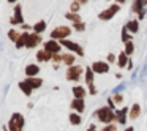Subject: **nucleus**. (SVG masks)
Returning <instances> with one entry per match:
<instances>
[{
    "mask_svg": "<svg viewBox=\"0 0 147 131\" xmlns=\"http://www.w3.org/2000/svg\"><path fill=\"white\" fill-rule=\"evenodd\" d=\"M93 117H95L98 122H101L103 125L114 123L115 122V111L111 109L109 106H103V107L96 109V111L93 112Z\"/></svg>",
    "mask_w": 147,
    "mask_h": 131,
    "instance_id": "nucleus-1",
    "label": "nucleus"
},
{
    "mask_svg": "<svg viewBox=\"0 0 147 131\" xmlns=\"http://www.w3.org/2000/svg\"><path fill=\"white\" fill-rule=\"evenodd\" d=\"M84 73H86V70H84L81 65H76V63H74V65H71V67L67 68L65 77H67V81H71V82H78Z\"/></svg>",
    "mask_w": 147,
    "mask_h": 131,
    "instance_id": "nucleus-2",
    "label": "nucleus"
},
{
    "mask_svg": "<svg viewBox=\"0 0 147 131\" xmlns=\"http://www.w3.org/2000/svg\"><path fill=\"white\" fill-rule=\"evenodd\" d=\"M60 44H62V48H65L67 51L73 52V54H78L79 57H84V48L79 44V43L65 38V40H60Z\"/></svg>",
    "mask_w": 147,
    "mask_h": 131,
    "instance_id": "nucleus-3",
    "label": "nucleus"
},
{
    "mask_svg": "<svg viewBox=\"0 0 147 131\" xmlns=\"http://www.w3.org/2000/svg\"><path fill=\"white\" fill-rule=\"evenodd\" d=\"M120 11V5L119 3H112L111 7L105 8L103 11L98 13V19L100 21H111L114 16H117V13Z\"/></svg>",
    "mask_w": 147,
    "mask_h": 131,
    "instance_id": "nucleus-4",
    "label": "nucleus"
},
{
    "mask_svg": "<svg viewBox=\"0 0 147 131\" xmlns=\"http://www.w3.org/2000/svg\"><path fill=\"white\" fill-rule=\"evenodd\" d=\"M71 27H68V26H59V27H55L54 30L51 32V40H57V41H60V40H65V38H68V36L71 35Z\"/></svg>",
    "mask_w": 147,
    "mask_h": 131,
    "instance_id": "nucleus-5",
    "label": "nucleus"
},
{
    "mask_svg": "<svg viewBox=\"0 0 147 131\" xmlns=\"http://www.w3.org/2000/svg\"><path fill=\"white\" fill-rule=\"evenodd\" d=\"M92 70L95 74H106V73H109L111 67H109V63L105 60H96L92 63Z\"/></svg>",
    "mask_w": 147,
    "mask_h": 131,
    "instance_id": "nucleus-6",
    "label": "nucleus"
},
{
    "mask_svg": "<svg viewBox=\"0 0 147 131\" xmlns=\"http://www.w3.org/2000/svg\"><path fill=\"white\" fill-rule=\"evenodd\" d=\"M24 123H26V120H24L22 114L14 112V114L11 115L10 122H8V128H10V130H13V128H24Z\"/></svg>",
    "mask_w": 147,
    "mask_h": 131,
    "instance_id": "nucleus-7",
    "label": "nucleus"
},
{
    "mask_svg": "<svg viewBox=\"0 0 147 131\" xmlns=\"http://www.w3.org/2000/svg\"><path fill=\"white\" fill-rule=\"evenodd\" d=\"M128 112H130V107H128V106L120 107V109H115V122H117L119 125H127Z\"/></svg>",
    "mask_w": 147,
    "mask_h": 131,
    "instance_id": "nucleus-8",
    "label": "nucleus"
},
{
    "mask_svg": "<svg viewBox=\"0 0 147 131\" xmlns=\"http://www.w3.org/2000/svg\"><path fill=\"white\" fill-rule=\"evenodd\" d=\"M62 44L57 40H49V41H45V51L51 52V54H60Z\"/></svg>",
    "mask_w": 147,
    "mask_h": 131,
    "instance_id": "nucleus-9",
    "label": "nucleus"
},
{
    "mask_svg": "<svg viewBox=\"0 0 147 131\" xmlns=\"http://www.w3.org/2000/svg\"><path fill=\"white\" fill-rule=\"evenodd\" d=\"M10 22L13 24V26H22V24H24L22 8H21V5H19V3H18L16 7H14V16L10 19Z\"/></svg>",
    "mask_w": 147,
    "mask_h": 131,
    "instance_id": "nucleus-10",
    "label": "nucleus"
},
{
    "mask_svg": "<svg viewBox=\"0 0 147 131\" xmlns=\"http://www.w3.org/2000/svg\"><path fill=\"white\" fill-rule=\"evenodd\" d=\"M70 106L74 112H79V114H82L86 111V101H84V98H73Z\"/></svg>",
    "mask_w": 147,
    "mask_h": 131,
    "instance_id": "nucleus-11",
    "label": "nucleus"
},
{
    "mask_svg": "<svg viewBox=\"0 0 147 131\" xmlns=\"http://www.w3.org/2000/svg\"><path fill=\"white\" fill-rule=\"evenodd\" d=\"M43 40H41V35L40 33H30L29 35V40H27V44H26V48H29V49H33L35 46H38L40 43H41Z\"/></svg>",
    "mask_w": 147,
    "mask_h": 131,
    "instance_id": "nucleus-12",
    "label": "nucleus"
},
{
    "mask_svg": "<svg viewBox=\"0 0 147 131\" xmlns=\"http://www.w3.org/2000/svg\"><path fill=\"white\" fill-rule=\"evenodd\" d=\"M141 112H142L141 106L138 104V103H134V104H131V107H130V112H128V118H130V120H136V118L141 117Z\"/></svg>",
    "mask_w": 147,
    "mask_h": 131,
    "instance_id": "nucleus-13",
    "label": "nucleus"
},
{
    "mask_svg": "<svg viewBox=\"0 0 147 131\" xmlns=\"http://www.w3.org/2000/svg\"><path fill=\"white\" fill-rule=\"evenodd\" d=\"M144 8H147V0H133V3H131V13L138 14Z\"/></svg>",
    "mask_w": 147,
    "mask_h": 131,
    "instance_id": "nucleus-14",
    "label": "nucleus"
},
{
    "mask_svg": "<svg viewBox=\"0 0 147 131\" xmlns=\"http://www.w3.org/2000/svg\"><path fill=\"white\" fill-rule=\"evenodd\" d=\"M125 27H127V30L131 33V35H134V33L139 32V19H130L127 24H125Z\"/></svg>",
    "mask_w": 147,
    "mask_h": 131,
    "instance_id": "nucleus-15",
    "label": "nucleus"
},
{
    "mask_svg": "<svg viewBox=\"0 0 147 131\" xmlns=\"http://www.w3.org/2000/svg\"><path fill=\"white\" fill-rule=\"evenodd\" d=\"M71 92H73L74 98H86L89 90H86V87H82V85H74L73 89H71Z\"/></svg>",
    "mask_w": 147,
    "mask_h": 131,
    "instance_id": "nucleus-16",
    "label": "nucleus"
},
{
    "mask_svg": "<svg viewBox=\"0 0 147 131\" xmlns=\"http://www.w3.org/2000/svg\"><path fill=\"white\" fill-rule=\"evenodd\" d=\"M128 62H130V57H128V55L125 54L123 51H122L120 54L117 55V62H115V63H117V67H119V68H122V70H123V68H127Z\"/></svg>",
    "mask_w": 147,
    "mask_h": 131,
    "instance_id": "nucleus-17",
    "label": "nucleus"
},
{
    "mask_svg": "<svg viewBox=\"0 0 147 131\" xmlns=\"http://www.w3.org/2000/svg\"><path fill=\"white\" fill-rule=\"evenodd\" d=\"M38 73H40V67H38V65L30 63V65H27V67H26V76L27 77H35V76H38Z\"/></svg>",
    "mask_w": 147,
    "mask_h": 131,
    "instance_id": "nucleus-18",
    "label": "nucleus"
},
{
    "mask_svg": "<svg viewBox=\"0 0 147 131\" xmlns=\"http://www.w3.org/2000/svg\"><path fill=\"white\" fill-rule=\"evenodd\" d=\"M84 79H86V84H87V85H92V84L95 82V73H93L92 67H87V68H86Z\"/></svg>",
    "mask_w": 147,
    "mask_h": 131,
    "instance_id": "nucleus-19",
    "label": "nucleus"
},
{
    "mask_svg": "<svg viewBox=\"0 0 147 131\" xmlns=\"http://www.w3.org/2000/svg\"><path fill=\"white\" fill-rule=\"evenodd\" d=\"M29 35H30L29 32H22V33H21L19 40H18V41L14 43V46H16V49H22V48H26V44H27V40H29Z\"/></svg>",
    "mask_w": 147,
    "mask_h": 131,
    "instance_id": "nucleus-20",
    "label": "nucleus"
},
{
    "mask_svg": "<svg viewBox=\"0 0 147 131\" xmlns=\"http://www.w3.org/2000/svg\"><path fill=\"white\" fill-rule=\"evenodd\" d=\"M52 55L54 54H51V52H48V51H38L36 52V60L38 62H51L52 60Z\"/></svg>",
    "mask_w": 147,
    "mask_h": 131,
    "instance_id": "nucleus-21",
    "label": "nucleus"
},
{
    "mask_svg": "<svg viewBox=\"0 0 147 131\" xmlns=\"http://www.w3.org/2000/svg\"><path fill=\"white\" fill-rule=\"evenodd\" d=\"M62 62H63L67 67H71V65H74V62H76V55H74L73 52H70V54H62Z\"/></svg>",
    "mask_w": 147,
    "mask_h": 131,
    "instance_id": "nucleus-22",
    "label": "nucleus"
},
{
    "mask_svg": "<svg viewBox=\"0 0 147 131\" xmlns=\"http://www.w3.org/2000/svg\"><path fill=\"white\" fill-rule=\"evenodd\" d=\"M70 123L73 125V126H79V125L82 123V117H81L79 112H71L70 114Z\"/></svg>",
    "mask_w": 147,
    "mask_h": 131,
    "instance_id": "nucleus-23",
    "label": "nucleus"
},
{
    "mask_svg": "<svg viewBox=\"0 0 147 131\" xmlns=\"http://www.w3.org/2000/svg\"><path fill=\"white\" fill-rule=\"evenodd\" d=\"M27 82L32 85V89H40V87L43 85V79L41 77H38V76H35V77H27Z\"/></svg>",
    "mask_w": 147,
    "mask_h": 131,
    "instance_id": "nucleus-24",
    "label": "nucleus"
},
{
    "mask_svg": "<svg viewBox=\"0 0 147 131\" xmlns=\"http://www.w3.org/2000/svg\"><path fill=\"white\" fill-rule=\"evenodd\" d=\"M19 89L24 92V95H26V96H30V95H32V92H33L32 85H30L27 81H22V82H19Z\"/></svg>",
    "mask_w": 147,
    "mask_h": 131,
    "instance_id": "nucleus-25",
    "label": "nucleus"
},
{
    "mask_svg": "<svg viewBox=\"0 0 147 131\" xmlns=\"http://www.w3.org/2000/svg\"><path fill=\"white\" fill-rule=\"evenodd\" d=\"M32 29H33V32H35V33H40V35H41V33L46 30V21H38Z\"/></svg>",
    "mask_w": 147,
    "mask_h": 131,
    "instance_id": "nucleus-26",
    "label": "nucleus"
},
{
    "mask_svg": "<svg viewBox=\"0 0 147 131\" xmlns=\"http://www.w3.org/2000/svg\"><path fill=\"white\" fill-rule=\"evenodd\" d=\"M65 19H68V21H71V22H81V16H79V13H71V11H68L67 14H65Z\"/></svg>",
    "mask_w": 147,
    "mask_h": 131,
    "instance_id": "nucleus-27",
    "label": "nucleus"
},
{
    "mask_svg": "<svg viewBox=\"0 0 147 131\" xmlns=\"http://www.w3.org/2000/svg\"><path fill=\"white\" fill-rule=\"evenodd\" d=\"M120 40H122V43H128V41H131V33L127 30V27L123 26V29H122V33H120Z\"/></svg>",
    "mask_w": 147,
    "mask_h": 131,
    "instance_id": "nucleus-28",
    "label": "nucleus"
},
{
    "mask_svg": "<svg viewBox=\"0 0 147 131\" xmlns=\"http://www.w3.org/2000/svg\"><path fill=\"white\" fill-rule=\"evenodd\" d=\"M123 52H125V54L128 55V57H130V55H131V54H133V52H134V43H133V40H131V41H128V43H125Z\"/></svg>",
    "mask_w": 147,
    "mask_h": 131,
    "instance_id": "nucleus-29",
    "label": "nucleus"
},
{
    "mask_svg": "<svg viewBox=\"0 0 147 131\" xmlns=\"http://www.w3.org/2000/svg\"><path fill=\"white\" fill-rule=\"evenodd\" d=\"M19 36H21V33L18 32V30H14V29H11L10 32H8V38H10V41H14V43H16L18 40H19Z\"/></svg>",
    "mask_w": 147,
    "mask_h": 131,
    "instance_id": "nucleus-30",
    "label": "nucleus"
},
{
    "mask_svg": "<svg viewBox=\"0 0 147 131\" xmlns=\"http://www.w3.org/2000/svg\"><path fill=\"white\" fill-rule=\"evenodd\" d=\"M73 29L76 30V32H84V30H86V22H84V21H81V22H74Z\"/></svg>",
    "mask_w": 147,
    "mask_h": 131,
    "instance_id": "nucleus-31",
    "label": "nucleus"
},
{
    "mask_svg": "<svg viewBox=\"0 0 147 131\" xmlns=\"http://www.w3.org/2000/svg\"><path fill=\"white\" fill-rule=\"evenodd\" d=\"M79 10H81V3L78 2V0H74L73 3L70 5V11L71 13H79Z\"/></svg>",
    "mask_w": 147,
    "mask_h": 131,
    "instance_id": "nucleus-32",
    "label": "nucleus"
},
{
    "mask_svg": "<svg viewBox=\"0 0 147 131\" xmlns=\"http://www.w3.org/2000/svg\"><path fill=\"white\" fill-rule=\"evenodd\" d=\"M117 125L119 123H108V125H105V128H103L101 131H119Z\"/></svg>",
    "mask_w": 147,
    "mask_h": 131,
    "instance_id": "nucleus-33",
    "label": "nucleus"
},
{
    "mask_svg": "<svg viewBox=\"0 0 147 131\" xmlns=\"http://www.w3.org/2000/svg\"><path fill=\"white\" fill-rule=\"evenodd\" d=\"M125 89H127V82L119 84L117 87H114V89H112V95H114V93H122V90H125Z\"/></svg>",
    "mask_w": 147,
    "mask_h": 131,
    "instance_id": "nucleus-34",
    "label": "nucleus"
},
{
    "mask_svg": "<svg viewBox=\"0 0 147 131\" xmlns=\"http://www.w3.org/2000/svg\"><path fill=\"white\" fill-rule=\"evenodd\" d=\"M112 99H114L115 104H122V103H123V95H122V93H114V95H112Z\"/></svg>",
    "mask_w": 147,
    "mask_h": 131,
    "instance_id": "nucleus-35",
    "label": "nucleus"
},
{
    "mask_svg": "<svg viewBox=\"0 0 147 131\" xmlns=\"http://www.w3.org/2000/svg\"><path fill=\"white\" fill-rule=\"evenodd\" d=\"M106 62H108L109 65H111V63H115V62H117V55L112 54V52H109L108 57H106Z\"/></svg>",
    "mask_w": 147,
    "mask_h": 131,
    "instance_id": "nucleus-36",
    "label": "nucleus"
},
{
    "mask_svg": "<svg viewBox=\"0 0 147 131\" xmlns=\"http://www.w3.org/2000/svg\"><path fill=\"white\" fill-rule=\"evenodd\" d=\"M87 87H89V93H90V95H93V96H95L96 93H98V90H96L95 84H92V85H87Z\"/></svg>",
    "mask_w": 147,
    "mask_h": 131,
    "instance_id": "nucleus-37",
    "label": "nucleus"
},
{
    "mask_svg": "<svg viewBox=\"0 0 147 131\" xmlns=\"http://www.w3.org/2000/svg\"><path fill=\"white\" fill-rule=\"evenodd\" d=\"M108 106H109L111 109H114V111L117 109V104L114 103V99H112V96H109V98H108Z\"/></svg>",
    "mask_w": 147,
    "mask_h": 131,
    "instance_id": "nucleus-38",
    "label": "nucleus"
},
{
    "mask_svg": "<svg viewBox=\"0 0 147 131\" xmlns=\"http://www.w3.org/2000/svg\"><path fill=\"white\" fill-rule=\"evenodd\" d=\"M52 62L59 65L62 62V54H54V55H52Z\"/></svg>",
    "mask_w": 147,
    "mask_h": 131,
    "instance_id": "nucleus-39",
    "label": "nucleus"
},
{
    "mask_svg": "<svg viewBox=\"0 0 147 131\" xmlns=\"http://www.w3.org/2000/svg\"><path fill=\"white\" fill-rule=\"evenodd\" d=\"M146 14H147V8H144V10H141L139 13H138V19H144V17H146Z\"/></svg>",
    "mask_w": 147,
    "mask_h": 131,
    "instance_id": "nucleus-40",
    "label": "nucleus"
},
{
    "mask_svg": "<svg viewBox=\"0 0 147 131\" xmlns=\"http://www.w3.org/2000/svg\"><path fill=\"white\" fill-rule=\"evenodd\" d=\"M86 131H96V126H95L93 123H90L89 126H87V130H86Z\"/></svg>",
    "mask_w": 147,
    "mask_h": 131,
    "instance_id": "nucleus-41",
    "label": "nucleus"
},
{
    "mask_svg": "<svg viewBox=\"0 0 147 131\" xmlns=\"http://www.w3.org/2000/svg\"><path fill=\"white\" fill-rule=\"evenodd\" d=\"M21 27H22V30H24V32H27V30H30V29H32V27H30V26H27V24H22Z\"/></svg>",
    "mask_w": 147,
    "mask_h": 131,
    "instance_id": "nucleus-42",
    "label": "nucleus"
},
{
    "mask_svg": "<svg viewBox=\"0 0 147 131\" xmlns=\"http://www.w3.org/2000/svg\"><path fill=\"white\" fill-rule=\"evenodd\" d=\"M127 70H133V60L130 58V62H128V65H127Z\"/></svg>",
    "mask_w": 147,
    "mask_h": 131,
    "instance_id": "nucleus-43",
    "label": "nucleus"
},
{
    "mask_svg": "<svg viewBox=\"0 0 147 131\" xmlns=\"http://www.w3.org/2000/svg\"><path fill=\"white\" fill-rule=\"evenodd\" d=\"M123 131H134V128H133V126H127Z\"/></svg>",
    "mask_w": 147,
    "mask_h": 131,
    "instance_id": "nucleus-44",
    "label": "nucleus"
},
{
    "mask_svg": "<svg viewBox=\"0 0 147 131\" xmlns=\"http://www.w3.org/2000/svg\"><path fill=\"white\" fill-rule=\"evenodd\" d=\"M127 0H115V3H119V5H122V3H125Z\"/></svg>",
    "mask_w": 147,
    "mask_h": 131,
    "instance_id": "nucleus-45",
    "label": "nucleus"
},
{
    "mask_svg": "<svg viewBox=\"0 0 147 131\" xmlns=\"http://www.w3.org/2000/svg\"><path fill=\"white\" fill-rule=\"evenodd\" d=\"M78 2H79V3H81V5H86V3H87V2H89V0H78Z\"/></svg>",
    "mask_w": 147,
    "mask_h": 131,
    "instance_id": "nucleus-46",
    "label": "nucleus"
},
{
    "mask_svg": "<svg viewBox=\"0 0 147 131\" xmlns=\"http://www.w3.org/2000/svg\"><path fill=\"white\" fill-rule=\"evenodd\" d=\"M10 131H22V128H13V130H10Z\"/></svg>",
    "mask_w": 147,
    "mask_h": 131,
    "instance_id": "nucleus-47",
    "label": "nucleus"
},
{
    "mask_svg": "<svg viewBox=\"0 0 147 131\" xmlns=\"http://www.w3.org/2000/svg\"><path fill=\"white\" fill-rule=\"evenodd\" d=\"M8 2H10V3H16L18 0H8Z\"/></svg>",
    "mask_w": 147,
    "mask_h": 131,
    "instance_id": "nucleus-48",
    "label": "nucleus"
},
{
    "mask_svg": "<svg viewBox=\"0 0 147 131\" xmlns=\"http://www.w3.org/2000/svg\"><path fill=\"white\" fill-rule=\"evenodd\" d=\"M2 49H3V44H2V41H0V51H2Z\"/></svg>",
    "mask_w": 147,
    "mask_h": 131,
    "instance_id": "nucleus-49",
    "label": "nucleus"
}]
</instances>
